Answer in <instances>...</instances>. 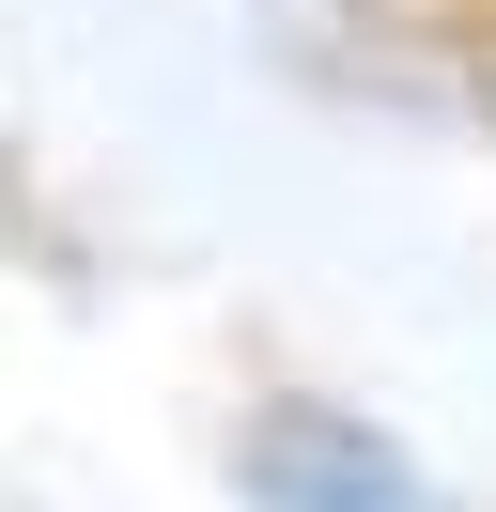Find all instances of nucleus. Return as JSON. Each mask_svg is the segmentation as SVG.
Here are the masks:
<instances>
[{
	"mask_svg": "<svg viewBox=\"0 0 496 512\" xmlns=\"http://www.w3.org/2000/svg\"><path fill=\"white\" fill-rule=\"evenodd\" d=\"M248 497L264 512H434L419 481H403V450H372L357 419H326V404H279L264 435H248Z\"/></svg>",
	"mask_w": 496,
	"mask_h": 512,
	"instance_id": "1",
	"label": "nucleus"
}]
</instances>
